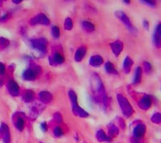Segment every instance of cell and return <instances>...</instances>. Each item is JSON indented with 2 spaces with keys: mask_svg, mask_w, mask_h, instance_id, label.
I'll return each mask as SVG.
<instances>
[{
  "mask_svg": "<svg viewBox=\"0 0 161 143\" xmlns=\"http://www.w3.org/2000/svg\"><path fill=\"white\" fill-rule=\"evenodd\" d=\"M2 81H1V80H0V86H2Z\"/></svg>",
  "mask_w": 161,
  "mask_h": 143,
  "instance_id": "obj_39",
  "label": "cell"
},
{
  "mask_svg": "<svg viewBox=\"0 0 161 143\" xmlns=\"http://www.w3.org/2000/svg\"><path fill=\"white\" fill-rule=\"evenodd\" d=\"M68 96L70 98V101L72 102V108H73V113L80 117H87L89 114L85 111L83 109H82L78 105L77 100V95L73 90H70L68 92Z\"/></svg>",
  "mask_w": 161,
  "mask_h": 143,
  "instance_id": "obj_1",
  "label": "cell"
},
{
  "mask_svg": "<svg viewBox=\"0 0 161 143\" xmlns=\"http://www.w3.org/2000/svg\"><path fill=\"white\" fill-rule=\"evenodd\" d=\"M86 51H87V49H86V47L84 46L80 47L79 48L77 49L75 52V55H74V59H75V61L77 62L82 61V59H83V58L85 57V55H86Z\"/></svg>",
  "mask_w": 161,
  "mask_h": 143,
  "instance_id": "obj_12",
  "label": "cell"
},
{
  "mask_svg": "<svg viewBox=\"0 0 161 143\" xmlns=\"http://www.w3.org/2000/svg\"><path fill=\"white\" fill-rule=\"evenodd\" d=\"M110 46L112 52L115 54V56H119V54L122 52V51L123 49V44L120 40H117L115 42L111 43Z\"/></svg>",
  "mask_w": 161,
  "mask_h": 143,
  "instance_id": "obj_9",
  "label": "cell"
},
{
  "mask_svg": "<svg viewBox=\"0 0 161 143\" xmlns=\"http://www.w3.org/2000/svg\"><path fill=\"white\" fill-rule=\"evenodd\" d=\"M6 69H5V65L2 63L0 62V75H4Z\"/></svg>",
  "mask_w": 161,
  "mask_h": 143,
  "instance_id": "obj_33",
  "label": "cell"
},
{
  "mask_svg": "<svg viewBox=\"0 0 161 143\" xmlns=\"http://www.w3.org/2000/svg\"><path fill=\"white\" fill-rule=\"evenodd\" d=\"M97 139L99 141H111V138L106 134V133L104 132L102 130H99L96 134Z\"/></svg>",
  "mask_w": 161,
  "mask_h": 143,
  "instance_id": "obj_16",
  "label": "cell"
},
{
  "mask_svg": "<svg viewBox=\"0 0 161 143\" xmlns=\"http://www.w3.org/2000/svg\"><path fill=\"white\" fill-rule=\"evenodd\" d=\"M152 99H151L150 96L145 95L139 101V107L143 110H148L152 106Z\"/></svg>",
  "mask_w": 161,
  "mask_h": 143,
  "instance_id": "obj_10",
  "label": "cell"
},
{
  "mask_svg": "<svg viewBox=\"0 0 161 143\" xmlns=\"http://www.w3.org/2000/svg\"><path fill=\"white\" fill-rule=\"evenodd\" d=\"M151 121H152L153 123L156 124L161 123V113H156L155 114H153L152 118H151Z\"/></svg>",
  "mask_w": 161,
  "mask_h": 143,
  "instance_id": "obj_24",
  "label": "cell"
},
{
  "mask_svg": "<svg viewBox=\"0 0 161 143\" xmlns=\"http://www.w3.org/2000/svg\"><path fill=\"white\" fill-rule=\"evenodd\" d=\"M64 29L65 30H71L73 28V22L70 18H67L64 21Z\"/></svg>",
  "mask_w": 161,
  "mask_h": 143,
  "instance_id": "obj_25",
  "label": "cell"
},
{
  "mask_svg": "<svg viewBox=\"0 0 161 143\" xmlns=\"http://www.w3.org/2000/svg\"><path fill=\"white\" fill-rule=\"evenodd\" d=\"M31 45L32 48L35 49L37 52L40 53L41 55L46 53L47 40L44 39H39V40H32L31 41Z\"/></svg>",
  "mask_w": 161,
  "mask_h": 143,
  "instance_id": "obj_3",
  "label": "cell"
},
{
  "mask_svg": "<svg viewBox=\"0 0 161 143\" xmlns=\"http://www.w3.org/2000/svg\"><path fill=\"white\" fill-rule=\"evenodd\" d=\"M155 33L156 34V35H158L159 37L161 38V23L157 25L156 29V31H155Z\"/></svg>",
  "mask_w": 161,
  "mask_h": 143,
  "instance_id": "obj_31",
  "label": "cell"
},
{
  "mask_svg": "<svg viewBox=\"0 0 161 143\" xmlns=\"http://www.w3.org/2000/svg\"><path fill=\"white\" fill-rule=\"evenodd\" d=\"M146 133V126L144 124H139L133 130V134L136 138H141Z\"/></svg>",
  "mask_w": 161,
  "mask_h": 143,
  "instance_id": "obj_11",
  "label": "cell"
},
{
  "mask_svg": "<svg viewBox=\"0 0 161 143\" xmlns=\"http://www.w3.org/2000/svg\"><path fill=\"white\" fill-rule=\"evenodd\" d=\"M119 130L117 128V126H115V125H112V124L109 125L108 134L110 138H115V137L119 134Z\"/></svg>",
  "mask_w": 161,
  "mask_h": 143,
  "instance_id": "obj_18",
  "label": "cell"
},
{
  "mask_svg": "<svg viewBox=\"0 0 161 143\" xmlns=\"http://www.w3.org/2000/svg\"><path fill=\"white\" fill-rule=\"evenodd\" d=\"M39 97H40V99L41 100L42 102L45 104L49 103L50 101L53 100V96L49 92H47V91H42V92H40V94H39Z\"/></svg>",
  "mask_w": 161,
  "mask_h": 143,
  "instance_id": "obj_14",
  "label": "cell"
},
{
  "mask_svg": "<svg viewBox=\"0 0 161 143\" xmlns=\"http://www.w3.org/2000/svg\"><path fill=\"white\" fill-rule=\"evenodd\" d=\"M7 87L9 93L11 96L17 97L18 95L20 94V87H19V85H18V84L16 81H14L12 80H9V82L7 84Z\"/></svg>",
  "mask_w": 161,
  "mask_h": 143,
  "instance_id": "obj_7",
  "label": "cell"
},
{
  "mask_svg": "<svg viewBox=\"0 0 161 143\" xmlns=\"http://www.w3.org/2000/svg\"><path fill=\"white\" fill-rule=\"evenodd\" d=\"M50 23V20L44 14H40L35 16L30 20V23L31 25L35 24H42V25H49Z\"/></svg>",
  "mask_w": 161,
  "mask_h": 143,
  "instance_id": "obj_6",
  "label": "cell"
},
{
  "mask_svg": "<svg viewBox=\"0 0 161 143\" xmlns=\"http://www.w3.org/2000/svg\"><path fill=\"white\" fill-rule=\"evenodd\" d=\"M103 63V59L100 55H93L90 59V64L93 67H99Z\"/></svg>",
  "mask_w": 161,
  "mask_h": 143,
  "instance_id": "obj_15",
  "label": "cell"
},
{
  "mask_svg": "<svg viewBox=\"0 0 161 143\" xmlns=\"http://www.w3.org/2000/svg\"><path fill=\"white\" fill-rule=\"evenodd\" d=\"M117 99L124 116L126 117H130L134 113V109H133L132 106L130 105V104L129 103V101L123 95H118Z\"/></svg>",
  "mask_w": 161,
  "mask_h": 143,
  "instance_id": "obj_2",
  "label": "cell"
},
{
  "mask_svg": "<svg viewBox=\"0 0 161 143\" xmlns=\"http://www.w3.org/2000/svg\"><path fill=\"white\" fill-rule=\"evenodd\" d=\"M82 28L84 29L85 31H87V32H91V31H94L95 27L93 23H91L89 21H83L82 23Z\"/></svg>",
  "mask_w": 161,
  "mask_h": 143,
  "instance_id": "obj_20",
  "label": "cell"
},
{
  "mask_svg": "<svg viewBox=\"0 0 161 143\" xmlns=\"http://www.w3.org/2000/svg\"><path fill=\"white\" fill-rule=\"evenodd\" d=\"M34 97H35V95L32 91H27L24 95L23 96V100L26 102H30V101H33Z\"/></svg>",
  "mask_w": 161,
  "mask_h": 143,
  "instance_id": "obj_22",
  "label": "cell"
},
{
  "mask_svg": "<svg viewBox=\"0 0 161 143\" xmlns=\"http://www.w3.org/2000/svg\"><path fill=\"white\" fill-rule=\"evenodd\" d=\"M144 71H145L147 73H150L152 72V65H151L150 63L148 62H144Z\"/></svg>",
  "mask_w": 161,
  "mask_h": 143,
  "instance_id": "obj_28",
  "label": "cell"
},
{
  "mask_svg": "<svg viewBox=\"0 0 161 143\" xmlns=\"http://www.w3.org/2000/svg\"><path fill=\"white\" fill-rule=\"evenodd\" d=\"M54 117H55V120L57 121L58 123H60L62 121V116L59 113H57L56 114H54Z\"/></svg>",
  "mask_w": 161,
  "mask_h": 143,
  "instance_id": "obj_32",
  "label": "cell"
},
{
  "mask_svg": "<svg viewBox=\"0 0 161 143\" xmlns=\"http://www.w3.org/2000/svg\"><path fill=\"white\" fill-rule=\"evenodd\" d=\"M21 2V0H20V1H15V0H14L13 1V2H15V3H19V2Z\"/></svg>",
  "mask_w": 161,
  "mask_h": 143,
  "instance_id": "obj_38",
  "label": "cell"
},
{
  "mask_svg": "<svg viewBox=\"0 0 161 143\" xmlns=\"http://www.w3.org/2000/svg\"><path fill=\"white\" fill-rule=\"evenodd\" d=\"M40 69L39 66H36L35 68H27L23 73V78L25 80H34L37 77V73H39L40 71L37 70Z\"/></svg>",
  "mask_w": 161,
  "mask_h": 143,
  "instance_id": "obj_5",
  "label": "cell"
},
{
  "mask_svg": "<svg viewBox=\"0 0 161 143\" xmlns=\"http://www.w3.org/2000/svg\"><path fill=\"white\" fill-rule=\"evenodd\" d=\"M0 133L2 135V141L4 143H10L11 141V135H10V131H9L8 126L6 124L2 123L0 127Z\"/></svg>",
  "mask_w": 161,
  "mask_h": 143,
  "instance_id": "obj_8",
  "label": "cell"
},
{
  "mask_svg": "<svg viewBox=\"0 0 161 143\" xmlns=\"http://www.w3.org/2000/svg\"><path fill=\"white\" fill-rule=\"evenodd\" d=\"M49 61H50V64H51L52 65H56V64H60L64 63V56L62 55H60V53L56 52L55 54L49 59Z\"/></svg>",
  "mask_w": 161,
  "mask_h": 143,
  "instance_id": "obj_13",
  "label": "cell"
},
{
  "mask_svg": "<svg viewBox=\"0 0 161 143\" xmlns=\"http://www.w3.org/2000/svg\"><path fill=\"white\" fill-rule=\"evenodd\" d=\"M25 125V121L22 118V117H18V119L16 121V127L17 128L18 130L20 131H22L24 128Z\"/></svg>",
  "mask_w": 161,
  "mask_h": 143,
  "instance_id": "obj_23",
  "label": "cell"
},
{
  "mask_svg": "<svg viewBox=\"0 0 161 143\" xmlns=\"http://www.w3.org/2000/svg\"><path fill=\"white\" fill-rule=\"evenodd\" d=\"M134 62L131 59H130L129 56L125 58V60L123 62V69L124 72L126 73H130V69H131V67H132Z\"/></svg>",
  "mask_w": 161,
  "mask_h": 143,
  "instance_id": "obj_17",
  "label": "cell"
},
{
  "mask_svg": "<svg viewBox=\"0 0 161 143\" xmlns=\"http://www.w3.org/2000/svg\"><path fill=\"white\" fill-rule=\"evenodd\" d=\"M0 45L2 47H7L9 45V41L7 39H4V38H0Z\"/></svg>",
  "mask_w": 161,
  "mask_h": 143,
  "instance_id": "obj_30",
  "label": "cell"
},
{
  "mask_svg": "<svg viewBox=\"0 0 161 143\" xmlns=\"http://www.w3.org/2000/svg\"><path fill=\"white\" fill-rule=\"evenodd\" d=\"M141 2L145 3V4L150 5V6H155L156 5V2L155 1H151V0H146V1H141Z\"/></svg>",
  "mask_w": 161,
  "mask_h": 143,
  "instance_id": "obj_34",
  "label": "cell"
},
{
  "mask_svg": "<svg viewBox=\"0 0 161 143\" xmlns=\"http://www.w3.org/2000/svg\"><path fill=\"white\" fill-rule=\"evenodd\" d=\"M105 69L108 73H110V74H113V73H117V71L115 70V66H114V64L110 61H107L105 64Z\"/></svg>",
  "mask_w": 161,
  "mask_h": 143,
  "instance_id": "obj_21",
  "label": "cell"
},
{
  "mask_svg": "<svg viewBox=\"0 0 161 143\" xmlns=\"http://www.w3.org/2000/svg\"><path fill=\"white\" fill-rule=\"evenodd\" d=\"M142 79V68L140 67H137L135 69V77H134V80H133V83L134 84H138L141 81Z\"/></svg>",
  "mask_w": 161,
  "mask_h": 143,
  "instance_id": "obj_19",
  "label": "cell"
},
{
  "mask_svg": "<svg viewBox=\"0 0 161 143\" xmlns=\"http://www.w3.org/2000/svg\"><path fill=\"white\" fill-rule=\"evenodd\" d=\"M7 18H8V15H7V14H6V15H4V16H2V17L0 19V20L3 22V21H6V20H7Z\"/></svg>",
  "mask_w": 161,
  "mask_h": 143,
  "instance_id": "obj_36",
  "label": "cell"
},
{
  "mask_svg": "<svg viewBox=\"0 0 161 143\" xmlns=\"http://www.w3.org/2000/svg\"><path fill=\"white\" fill-rule=\"evenodd\" d=\"M41 129H42V130L44 132H46L47 130H48V126H47L46 122H43V123L41 124Z\"/></svg>",
  "mask_w": 161,
  "mask_h": 143,
  "instance_id": "obj_35",
  "label": "cell"
},
{
  "mask_svg": "<svg viewBox=\"0 0 161 143\" xmlns=\"http://www.w3.org/2000/svg\"><path fill=\"white\" fill-rule=\"evenodd\" d=\"M52 35H53L54 38H59L60 29L58 28V27H53V28H52Z\"/></svg>",
  "mask_w": 161,
  "mask_h": 143,
  "instance_id": "obj_27",
  "label": "cell"
},
{
  "mask_svg": "<svg viewBox=\"0 0 161 143\" xmlns=\"http://www.w3.org/2000/svg\"><path fill=\"white\" fill-rule=\"evenodd\" d=\"M115 16H116L117 18H119V20H121L122 22H123V23L126 27V28H127L128 30H130V31H135V27H134V26H133V25L131 24V23H130V20H129V18L127 17V16L124 13L123 11H116V12H115Z\"/></svg>",
  "mask_w": 161,
  "mask_h": 143,
  "instance_id": "obj_4",
  "label": "cell"
},
{
  "mask_svg": "<svg viewBox=\"0 0 161 143\" xmlns=\"http://www.w3.org/2000/svg\"><path fill=\"white\" fill-rule=\"evenodd\" d=\"M153 40H154V44L157 48H160L161 47V38L159 37L156 33H154L153 35Z\"/></svg>",
  "mask_w": 161,
  "mask_h": 143,
  "instance_id": "obj_26",
  "label": "cell"
},
{
  "mask_svg": "<svg viewBox=\"0 0 161 143\" xmlns=\"http://www.w3.org/2000/svg\"><path fill=\"white\" fill-rule=\"evenodd\" d=\"M54 135L56 137H60L63 135V130L60 127H56L54 129Z\"/></svg>",
  "mask_w": 161,
  "mask_h": 143,
  "instance_id": "obj_29",
  "label": "cell"
},
{
  "mask_svg": "<svg viewBox=\"0 0 161 143\" xmlns=\"http://www.w3.org/2000/svg\"><path fill=\"white\" fill-rule=\"evenodd\" d=\"M144 27H145V29H148V27H149V23H148V21L144 20Z\"/></svg>",
  "mask_w": 161,
  "mask_h": 143,
  "instance_id": "obj_37",
  "label": "cell"
}]
</instances>
